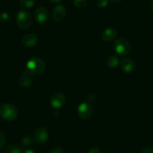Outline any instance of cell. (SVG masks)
Instances as JSON below:
<instances>
[{
  "label": "cell",
  "mask_w": 153,
  "mask_h": 153,
  "mask_svg": "<svg viewBox=\"0 0 153 153\" xmlns=\"http://www.w3.org/2000/svg\"><path fill=\"white\" fill-rule=\"evenodd\" d=\"M45 69L44 61L39 58H32L28 60L26 63V71L30 75H37L43 73Z\"/></svg>",
  "instance_id": "1"
},
{
  "label": "cell",
  "mask_w": 153,
  "mask_h": 153,
  "mask_svg": "<svg viewBox=\"0 0 153 153\" xmlns=\"http://www.w3.org/2000/svg\"><path fill=\"white\" fill-rule=\"evenodd\" d=\"M113 49L119 56H125L130 51V43L127 39L118 38L114 42Z\"/></svg>",
  "instance_id": "2"
},
{
  "label": "cell",
  "mask_w": 153,
  "mask_h": 153,
  "mask_svg": "<svg viewBox=\"0 0 153 153\" xmlns=\"http://www.w3.org/2000/svg\"><path fill=\"white\" fill-rule=\"evenodd\" d=\"M0 116L7 121H13L17 117V110L10 104H3L0 106Z\"/></svg>",
  "instance_id": "3"
},
{
  "label": "cell",
  "mask_w": 153,
  "mask_h": 153,
  "mask_svg": "<svg viewBox=\"0 0 153 153\" xmlns=\"http://www.w3.org/2000/svg\"><path fill=\"white\" fill-rule=\"evenodd\" d=\"M32 22V16L26 10H20L16 15V23L21 29H26L29 28Z\"/></svg>",
  "instance_id": "4"
},
{
  "label": "cell",
  "mask_w": 153,
  "mask_h": 153,
  "mask_svg": "<svg viewBox=\"0 0 153 153\" xmlns=\"http://www.w3.org/2000/svg\"><path fill=\"white\" fill-rule=\"evenodd\" d=\"M77 114L82 120H88L93 114V108L89 103L82 102L77 108Z\"/></svg>",
  "instance_id": "5"
},
{
  "label": "cell",
  "mask_w": 153,
  "mask_h": 153,
  "mask_svg": "<svg viewBox=\"0 0 153 153\" xmlns=\"http://www.w3.org/2000/svg\"><path fill=\"white\" fill-rule=\"evenodd\" d=\"M49 18V12L44 7H40L36 9L34 12V19L38 24H44L47 22Z\"/></svg>",
  "instance_id": "6"
},
{
  "label": "cell",
  "mask_w": 153,
  "mask_h": 153,
  "mask_svg": "<svg viewBox=\"0 0 153 153\" xmlns=\"http://www.w3.org/2000/svg\"><path fill=\"white\" fill-rule=\"evenodd\" d=\"M34 140L39 144H44L48 140L47 130L44 127H39L35 130L34 133Z\"/></svg>",
  "instance_id": "7"
},
{
  "label": "cell",
  "mask_w": 153,
  "mask_h": 153,
  "mask_svg": "<svg viewBox=\"0 0 153 153\" xmlns=\"http://www.w3.org/2000/svg\"><path fill=\"white\" fill-rule=\"evenodd\" d=\"M50 102L52 108L58 109L64 105L65 102V97L62 93H56L51 97Z\"/></svg>",
  "instance_id": "8"
},
{
  "label": "cell",
  "mask_w": 153,
  "mask_h": 153,
  "mask_svg": "<svg viewBox=\"0 0 153 153\" xmlns=\"http://www.w3.org/2000/svg\"><path fill=\"white\" fill-rule=\"evenodd\" d=\"M52 18L56 22H61L64 19L66 16V8L62 4L56 6L52 10Z\"/></svg>",
  "instance_id": "9"
},
{
  "label": "cell",
  "mask_w": 153,
  "mask_h": 153,
  "mask_svg": "<svg viewBox=\"0 0 153 153\" xmlns=\"http://www.w3.org/2000/svg\"><path fill=\"white\" fill-rule=\"evenodd\" d=\"M38 37L34 34H28L22 39V43L25 47L32 48L38 43Z\"/></svg>",
  "instance_id": "10"
},
{
  "label": "cell",
  "mask_w": 153,
  "mask_h": 153,
  "mask_svg": "<svg viewBox=\"0 0 153 153\" xmlns=\"http://www.w3.org/2000/svg\"><path fill=\"white\" fill-rule=\"evenodd\" d=\"M120 66H121V69L122 70V71L127 73H130L133 72V70L135 68L134 61L128 58H124L122 61L121 65Z\"/></svg>",
  "instance_id": "11"
},
{
  "label": "cell",
  "mask_w": 153,
  "mask_h": 153,
  "mask_svg": "<svg viewBox=\"0 0 153 153\" xmlns=\"http://www.w3.org/2000/svg\"><path fill=\"white\" fill-rule=\"evenodd\" d=\"M29 75L30 74L26 70H24L22 76L20 78L19 81H18V85L22 87V88H28V87H29L32 85V79L30 77Z\"/></svg>",
  "instance_id": "12"
},
{
  "label": "cell",
  "mask_w": 153,
  "mask_h": 153,
  "mask_svg": "<svg viewBox=\"0 0 153 153\" xmlns=\"http://www.w3.org/2000/svg\"><path fill=\"white\" fill-rule=\"evenodd\" d=\"M117 31L113 28H107L101 33V37L106 41H111L116 37Z\"/></svg>",
  "instance_id": "13"
},
{
  "label": "cell",
  "mask_w": 153,
  "mask_h": 153,
  "mask_svg": "<svg viewBox=\"0 0 153 153\" xmlns=\"http://www.w3.org/2000/svg\"><path fill=\"white\" fill-rule=\"evenodd\" d=\"M106 64L110 68H116L119 64V59L116 55H111L106 61Z\"/></svg>",
  "instance_id": "14"
},
{
  "label": "cell",
  "mask_w": 153,
  "mask_h": 153,
  "mask_svg": "<svg viewBox=\"0 0 153 153\" xmlns=\"http://www.w3.org/2000/svg\"><path fill=\"white\" fill-rule=\"evenodd\" d=\"M35 0H20V5L22 8H30L34 4Z\"/></svg>",
  "instance_id": "15"
},
{
  "label": "cell",
  "mask_w": 153,
  "mask_h": 153,
  "mask_svg": "<svg viewBox=\"0 0 153 153\" xmlns=\"http://www.w3.org/2000/svg\"><path fill=\"white\" fill-rule=\"evenodd\" d=\"M21 142H22V144L24 146H30L32 144L33 140L30 136H25V137H23L22 138Z\"/></svg>",
  "instance_id": "16"
},
{
  "label": "cell",
  "mask_w": 153,
  "mask_h": 153,
  "mask_svg": "<svg viewBox=\"0 0 153 153\" xmlns=\"http://www.w3.org/2000/svg\"><path fill=\"white\" fill-rule=\"evenodd\" d=\"M74 4L78 8H83L86 6V0H74Z\"/></svg>",
  "instance_id": "17"
},
{
  "label": "cell",
  "mask_w": 153,
  "mask_h": 153,
  "mask_svg": "<svg viewBox=\"0 0 153 153\" xmlns=\"http://www.w3.org/2000/svg\"><path fill=\"white\" fill-rule=\"evenodd\" d=\"M5 153H22L21 149L15 146H10L5 150Z\"/></svg>",
  "instance_id": "18"
},
{
  "label": "cell",
  "mask_w": 153,
  "mask_h": 153,
  "mask_svg": "<svg viewBox=\"0 0 153 153\" xmlns=\"http://www.w3.org/2000/svg\"><path fill=\"white\" fill-rule=\"evenodd\" d=\"M108 4V0H97V6L100 8H104Z\"/></svg>",
  "instance_id": "19"
},
{
  "label": "cell",
  "mask_w": 153,
  "mask_h": 153,
  "mask_svg": "<svg viewBox=\"0 0 153 153\" xmlns=\"http://www.w3.org/2000/svg\"><path fill=\"white\" fill-rule=\"evenodd\" d=\"M9 19V15L7 12H2V13H0V21L2 22H6L7 20H8Z\"/></svg>",
  "instance_id": "20"
},
{
  "label": "cell",
  "mask_w": 153,
  "mask_h": 153,
  "mask_svg": "<svg viewBox=\"0 0 153 153\" xmlns=\"http://www.w3.org/2000/svg\"><path fill=\"white\" fill-rule=\"evenodd\" d=\"M4 143H5V136H4V134L2 132L0 131V149L3 147Z\"/></svg>",
  "instance_id": "21"
},
{
  "label": "cell",
  "mask_w": 153,
  "mask_h": 153,
  "mask_svg": "<svg viewBox=\"0 0 153 153\" xmlns=\"http://www.w3.org/2000/svg\"><path fill=\"white\" fill-rule=\"evenodd\" d=\"M50 153H64V150L62 149V148L61 146H56L55 148L52 149Z\"/></svg>",
  "instance_id": "22"
},
{
  "label": "cell",
  "mask_w": 153,
  "mask_h": 153,
  "mask_svg": "<svg viewBox=\"0 0 153 153\" xmlns=\"http://www.w3.org/2000/svg\"><path fill=\"white\" fill-rule=\"evenodd\" d=\"M88 153H102L100 149L98 147H92L91 149L88 150Z\"/></svg>",
  "instance_id": "23"
},
{
  "label": "cell",
  "mask_w": 153,
  "mask_h": 153,
  "mask_svg": "<svg viewBox=\"0 0 153 153\" xmlns=\"http://www.w3.org/2000/svg\"><path fill=\"white\" fill-rule=\"evenodd\" d=\"M142 153H153V148L146 147L142 151Z\"/></svg>",
  "instance_id": "24"
},
{
  "label": "cell",
  "mask_w": 153,
  "mask_h": 153,
  "mask_svg": "<svg viewBox=\"0 0 153 153\" xmlns=\"http://www.w3.org/2000/svg\"><path fill=\"white\" fill-rule=\"evenodd\" d=\"M49 1H50L51 3H53V4H56V3H58L59 1H61L62 0H48Z\"/></svg>",
  "instance_id": "25"
},
{
  "label": "cell",
  "mask_w": 153,
  "mask_h": 153,
  "mask_svg": "<svg viewBox=\"0 0 153 153\" xmlns=\"http://www.w3.org/2000/svg\"><path fill=\"white\" fill-rule=\"evenodd\" d=\"M22 153H35V152L32 150H26V151H24Z\"/></svg>",
  "instance_id": "26"
},
{
  "label": "cell",
  "mask_w": 153,
  "mask_h": 153,
  "mask_svg": "<svg viewBox=\"0 0 153 153\" xmlns=\"http://www.w3.org/2000/svg\"><path fill=\"white\" fill-rule=\"evenodd\" d=\"M110 1H113V2H119V1H122V0H110Z\"/></svg>",
  "instance_id": "27"
},
{
  "label": "cell",
  "mask_w": 153,
  "mask_h": 153,
  "mask_svg": "<svg viewBox=\"0 0 153 153\" xmlns=\"http://www.w3.org/2000/svg\"><path fill=\"white\" fill-rule=\"evenodd\" d=\"M152 12H153V4H152Z\"/></svg>",
  "instance_id": "28"
}]
</instances>
